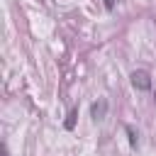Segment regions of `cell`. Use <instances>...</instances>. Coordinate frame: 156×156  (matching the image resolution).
<instances>
[{"label":"cell","instance_id":"1","mask_svg":"<svg viewBox=\"0 0 156 156\" xmlns=\"http://www.w3.org/2000/svg\"><path fill=\"white\" fill-rule=\"evenodd\" d=\"M132 85L136 88V90H149L151 88V76H149V71H134L132 73Z\"/></svg>","mask_w":156,"mask_h":156},{"label":"cell","instance_id":"2","mask_svg":"<svg viewBox=\"0 0 156 156\" xmlns=\"http://www.w3.org/2000/svg\"><path fill=\"white\" fill-rule=\"evenodd\" d=\"M105 112H107V102L105 100H98V102H93V107H90V115H93V119L98 122V119H102L105 117Z\"/></svg>","mask_w":156,"mask_h":156},{"label":"cell","instance_id":"3","mask_svg":"<svg viewBox=\"0 0 156 156\" xmlns=\"http://www.w3.org/2000/svg\"><path fill=\"white\" fill-rule=\"evenodd\" d=\"M76 117H78V110H71L68 112V119H66V129H73L76 127Z\"/></svg>","mask_w":156,"mask_h":156},{"label":"cell","instance_id":"4","mask_svg":"<svg viewBox=\"0 0 156 156\" xmlns=\"http://www.w3.org/2000/svg\"><path fill=\"white\" fill-rule=\"evenodd\" d=\"M127 134H129V141H132V146H136V141H139V139H136V134H134V129H132V127H127Z\"/></svg>","mask_w":156,"mask_h":156},{"label":"cell","instance_id":"5","mask_svg":"<svg viewBox=\"0 0 156 156\" xmlns=\"http://www.w3.org/2000/svg\"><path fill=\"white\" fill-rule=\"evenodd\" d=\"M105 7H107V10H112V7H115V0H105Z\"/></svg>","mask_w":156,"mask_h":156},{"label":"cell","instance_id":"6","mask_svg":"<svg viewBox=\"0 0 156 156\" xmlns=\"http://www.w3.org/2000/svg\"><path fill=\"white\" fill-rule=\"evenodd\" d=\"M2 156H10V151H7V146L2 144Z\"/></svg>","mask_w":156,"mask_h":156}]
</instances>
